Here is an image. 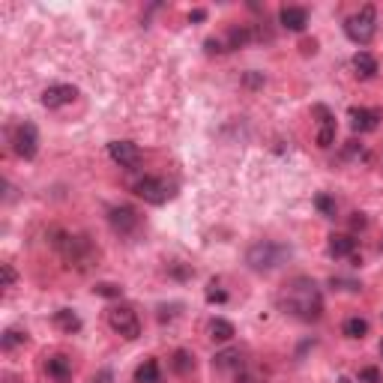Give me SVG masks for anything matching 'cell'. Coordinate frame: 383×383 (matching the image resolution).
Instances as JSON below:
<instances>
[{
	"instance_id": "cell-1",
	"label": "cell",
	"mask_w": 383,
	"mask_h": 383,
	"mask_svg": "<svg viewBox=\"0 0 383 383\" xmlns=\"http://www.w3.org/2000/svg\"><path fill=\"white\" fill-rule=\"evenodd\" d=\"M278 309L293 320L315 324V320L324 318V293H320L315 278L293 276V278H287V284L282 287V293H278Z\"/></svg>"
},
{
	"instance_id": "cell-2",
	"label": "cell",
	"mask_w": 383,
	"mask_h": 383,
	"mask_svg": "<svg viewBox=\"0 0 383 383\" xmlns=\"http://www.w3.org/2000/svg\"><path fill=\"white\" fill-rule=\"evenodd\" d=\"M287 258H291V249L276 240H260L246 251V264L255 269V273H273Z\"/></svg>"
},
{
	"instance_id": "cell-3",
	"label": "cell",
	"mask_w": 383,
	"mask_h": 383,
	"mask_svg": "<svg viewBox=\"0 0 383 383\" xmlns=\"http://www.w3.org/2000/svg\"><path fill=\"white\" fill-rule=\"evenodd\" d=\"M344 33L356 45H369L374 39V33H377V10H374V6H362L360 12H353L351 19L344 21Z\"/></svg>"
},
{
	"instance_id": "cell-4",
	"label": "cell",
	"mask_w": 383,
	"mask_h": 383,
	"mask_svg": "<svg viewBox=\"0 0 383 383\" xmlns=\"http://www.w3.org/2000/svg\"><path fill=\"white\" fill-rule=\"evenodd\" d=\"M10 144H12V153L19 159H37L39 153V129L30 123V120H21L10 129Z\"/></svg>"
},
{
	"instance_id": "cell-5",
	"label": "cell",
	"mask_w": 383,
	"mask_h": 383,
	"mask_svg": "<svg viewBox=\"0 0 383 383\" xmlns=\"http://www.w3.org/2000/svg\"><path fill=\"white\" fill-rule=\"evenodd\" d=\"M108 327L114 329L117 335L129 338V342L141 335V320H138V311L132 306H126V302H120V306H111L108 309Z\"/></svg>"
},
{
	"instance_id": "cell-6",
	"label": "cell",
	"mask_w": 383,
	"mask_h": 383,
	"mask_svg": "<svg viewBox=\"0 0 383 383\" xmlns=\"http://www.w3.org/2000/svg\"><path fill=\"white\" fill-rule=\"evenodd\" d=\"M132 192L141 198V201L159 207V204L174 198V183H168L165 177H141L138 183H132Z\"/></svg>"
},
{
	"instance_id": "cell-7",
	"label": "cell",
	"mask_w": 383,
	"mask_h": 383,
	"mask_svg": "<svg viewBox=\"0 0 383 383\" xmlns=\"http://www.w3.org/2000/svg\"><path fill=\"white\" fill-rule=\"evenodd\" d=\"M54 249L63 255V260H69V264H81L90 258V242H87L84 237H75V234H57L54 240Z\"/></svg>"
},
{
	"instance_id": "cell-8",
	"label": "cell",
	"mask_w": 383,
	"mask_h": 383,
	"mask_svg": "<svg viewBox=\"0 0 383 383\" xmlns=\"http://www.w3.org/2000/svg\"><path fill=\"white\" fill-rule=\"evenodd\" d=\"M108 225L120 234V237H132V234L141 228V216H138L135 207L120 204V207H111L108 210Z\"/></svg>"
},
{
	"instance_id": "cell-9",
	"label": "cell",
	"mask_w": 383,
	"mask_h": 383,
	"mask_svg": "<svg viewBox=\"0 0 383 383\" xmlns=\"http://www.w3.org/2000/svg\"><path fill=\"white\" fill-rule=\"evenodd\" d=\"M108 156L126 171L138 168V162H141V150H138L135 141H111L108 144Z\"/></svg>"
},
{
	"instance_id": "cell-10",
	"label": "cell",
	"mask_w": 383,
	"mask_h": 383,
	"mask_svg": "<svg viewBox=\"0 0 383 383\" xmlns=\"http://www.w3.org/2000/svg\"><path fill=\"white\" fill-rule=\"evenodd\" d=\"M311 114L318 117V147H333L335 144V117L333 111H329L327 105H315L311 108Z\"/></svg>"
},
{
	"instance_id": "cell-11",
	"label": "cell",
	"mask_w": 383,
	"mask_h": 383,
	"mask_svg": "<svg viewBox=\"0 0 383 383\" xmlns=\"http://www.w3.org/2000/svg\"><path fill=\"white\" fill-rule=\"evenodd\" d=\"M75 96H78V90L72 84H51L42 90V105L54 111V108H63L69 102H75Z\"/></svg>"
},
{
	"instance_id": "cell-12",
	"label": "cell",
	"mask_w": 383,
	"mask_h": 383,
	"mask_svg": "<svg viewBox=\"0 0 383 383\" xmlns=\"http://www.w3.org/2000/svg\"><path fill=\"white\" fill-rule=\"evenodd\" d=\"M347 117H351V129L360 135L374 132V129L380 126V111H374V108H351Z\"/></svg>"
},
{
	"instance_id": "cell-13",
	"label": "cell",
	"mask_w": 383,
	"mask_h": 383,
	"mask_svg": "<svg viewBox=\"0 0 383 383\" xmlns=\"http://www.w3.org/2000/svg\"><path fill=\"white\" fill-rule=\"evenodd\" d=\"M278 21H282L284 30L302 33L309 28V10H306V6H284V10L278 12Z\"/></svg>"
},
{
	"instance_id": "cell-14",
	"label": "cell",
	"mask_w": 383,
	"mask_h": 383,
	"mask_svg": "<svg viewBox=\"0 0 383 383\" xmlns=\"http://www.w3.org/2000/svg\"><path fill=\"white\" fill-rule=\"evenodd\" d=\"M45 374L54 383H69L72 380V360L66 353H54L45 360Z\"/></svg>"
},
{
	"instance_id": "cell-15",
	"label": "cell",
	"mask_w": 383,
	"mask_h": 383,
	"mask_svg": "<svg viewBox=\"0 0 383 383\" xmlns=\"http://www.w3.org/2000/svg\"><path fill=\"white\" fill-rule=\"evenodd\" d=\"M327 251L333 258H353L356 255V240L353 234H333L327 242Z\"/></svg>"
},
{
	"instance_id": "cell-16",
	"label": "cell",
	"mask_w": 383,
	"mask_h": 383,
	"mask_svg": "<svg viewBox=\"0 0 383 383\" xmlns=\"http://www.w3.org/2000/svg\"><path fill=\"white\" fill-rule=\"evenodd\" d=\"M213 369L216 371H242L246 369V360H242V353L237 347H228V351L213 356Z\"/></svg>"
},
{
	"instance_id": "cell-17",
	"label": "cell",
	"mask_w": 383,
	"mask_h": 383,
	"mask_svg": "<svg viewBox=\"0 0 383 383\" xmlns=\"http://www.w3.org/2000/svg\"><path fill=\"white\" fill-rule=\"evenodd\" d=\"M251 39H258V33L251 28H246V24H242V28H231L228 33H225V48H228V51L246 48Z\"/></svg>"
},
{
	"instance_id": "cell-18",
	"label": "cell",
	"mask_w": 383,
	"mask_h": 383,
	"mask_svg": "<svg viewBox=\"0 0 383 383\" xmlns=\"http://www.w3.org/2000/svg\"><path fill=\"white\" fill-rule=\"evenodd\" d=\"M353 69L360 78H374L377 75V57L371 51H356L353 54Z\"/></svg>"
},
{
	"instance_id": "cell-19",
	"label": "cell",
	"mask_w": 383,
	"mask_h": 383,
	"mask_svg": "<svg viewBox=\"0 0 383 383\" xmlns=\"http://www.w3.org/2000/svg\"><path fill=\"white\" fill-rule=\"evenodd\" d=\"M162 380V369H159V362L153 360H144L141 365L135 369V383H159Z\"/></svg>"
},
{
	"instance_id": "cell-20",
	"label": "cell",
	"mask_w": 383,
	"mask_h": 383,
	"mask_svg": "<svg viewBox=\"0 0 383 383\" xmlns=\"http://www.w3.org/2000/svg\"><path fill=\"white\" fill-rule=\"evenodd\" d=\"M54 324H57V329H63V333H78V329H81V318L75 315L72 309H57L54 311Z\"/></svg>"
},
{
	"instance_id": "cell-21",
	"label": "cell",
	"mask_w": 383,
	"mask_h": 383,
	"mask_svg": "<svg viewBox=\"0 0 383 383\" xmlns=\"http://www.w3.org/2000/svg\"><path fill=\"white\" fill-rule=\"evenodd\" d=\"M171 369L180 374V377H189L192 371H195V356H192V351H174V360H171Z\"/></svg>"
},
{
	"instance_id": "cell-22",
	"label": "cell",
	"mask_w": 383,
	"mask_h": 383,
	"mask_svg": "<svg viewBox=\"0 0 383 383\" xmlns=\"http://www.w3.org/2000/svg\"><path fill=\"white\" fill-rule=\"evenodd\" d=\"M342 333L347 338H353V342H356V338H365V335H369V320H365V318H347Z\"/></svg>"
},
{
	"instance_id": "cell-23",
	"label": "cell",
	"mask_w": 383,
	"mask_h": 383,
	"mask_svg": "<svg viewBox=\"0 0 383 383\" xmlns=\"http://www.w3.org/2000/svg\"><path fill=\"white\" fill-rule=\"evenodd\" d=\"M210 338H213V342H231V338H234V324H231V320H222V318L210 320Z\"/></svg>"
},
{
	"instance_id": "cell-24",
	"label": "cell",
	"mask_w": 383,
	"mask_h": 383,
	"mask_svg": "<svg viewBox=\"0 0 383 383\" xmlns=\"http://www.w3.org/2000/svg\"><path fill=\"white\" fill-rule=\"evenodd\" d=\"M315 207H318V213L324 216V219H335V216H338V204H335V198H333V195H327V192H320V195L315 198Z\"/></svg>"
},
{
	"instance_id": "cell-25",
	"label": "cell",
	"mask_w": 383,
	"mask_h": 383,
	"mask_svg": "<svg viewBox=\"0 0 383 383\" xmlns=\"http://www.w3.org/2000/svg\"><path fill=\"white\" fill-rule=\"evenodd\" d=\"M24 342H28V333H19V329H6L3 338H0V347H3V351H12V347H19Z\"/></svg>"
},
{
	"instance_id": "cell-26",
	"label": "cell",
	"mask_w": 383,
	"mask_h": 383,
	"mask_svg": "<svg viewBox=\"0 0 383 383\" xmlns=\"http://www.w3.org/2000/svg\"><path fill=\"white\" fill-rule=\"evenodd\" d=\"M96 293H99V297H108V300H117L120 293H123V287L120 284H111V282H102V284H96L93 287Z\"/></svg>"
},
{
	"instance_id": "cell-27",
	"label": "cell",
	"mask_w": 383,
	"mask_h": 383,
	"mask_svg": "<svg viewBox=\"0 0 383 383\" xmlns=\"http://www.w3.org/2000/svg\"><path fill=\"white\" fill-rule=\"evenodd\" d=\"M360 383H383L380 371L374 369V365H369V369H360Z\"/></svg>"
},
{
	"instance_id": "cell-28",
	"label": "cell",
	"mask_w": 383,
	"mask_h": 383,
	"mask_svg": "<svg viewBox=\"0 0 383 383\" xmlns=\"http://www.w3.org/2000/svg\"><path fill=\"white\" fill-rule=\"evenodd\" d=\"M237 383H264V377L251 369H242V371H237Z\"/></svg>"
},
{
	"instance_id": "cell-29",
	"label": "cell",
	"mask_w": 383,
	"mask_h": 383,
	"mask_svg": "<svg viewBox=\"0 0 383 383\" xmlns=\"http://www.w3.org/2000/svg\"><path fill=\"white\" fill-rule=\"evenodd\" d=\"M0 273H3V287L10 291V287L15 284V278H19V276H15V269H12V264H0Z\"/></svg>"
},
{
	"instance_id": "cell-30",
	"label": "cell",
	"mask_w": 383,
	"mask_h": 383,
	"mask_svg": "<svg viewBox=\"0 0 383 383\" xmlns=\"http://www.w3.org/2000/svg\"><path fill=\"white\" fill-rule=\"evenodd\" d=\"M207 300H210V302H225V300H228V293H225V291H219V284H210V287H207Z\"/></svg>"
},
{
	"instance_id": "cell-31",
	"label": "cell",
	"mask_w": 383,
	"mask_h": 383,
	"mask_svg": "<svg viewBox=\"0 0 383 383\" xmlns=\"http://www.w3.org/2000/svg\"><path fill=\"white\" fill-rule=\"evenodd\" d=\"M204 45H207V54H222V51H228L225 48V39H207Z\"/></svg>"
},
{
	"instance_id": "cell-32",
	"label": "cell",
	"mask_w": 383,
	"mask_h": 383,
	"mask_svg": "<svg viewBox=\"0 0 383 383\" xmlns=\"http://www.w3.org/2000/svg\"><path fill=\"white\" fill-rule=\"evenodd\" d=\"M342 287V291H360V284L356 282H347V278H333V287Z\"/></svg>"
},
{
	"instance_id": "cell-33",
	"label": "cell",
	"mask_w": 383,
	"mask_h": 383,
	"mask_svg": "<svg viewBox=\"0 0 383 383\" xmlns=\"http://www.w3.org/2000/svg\"><path fill=\"white\" fill-rule=\"evenodd\" d=\"M351 228L356 231V228H365V216L362 213H353V219H351Z\"/></svg>"
},
{
	"instance_id": "cell-34",
	"label": "cell",
	"mask_w": 383,
	"mask_h": 383,
	"mask_svg": "<svg viewBox=\"0 0 383 383\" xmlns=\"http://www.w3.org/2000/svg\"><path fill=\"white\" fill-rule=\"evenodd\" d=\"M189 19H192V21H204V19H207V12H204V10H195V12L189 15Z\"/></svg>"
},
{
	"instance_id": "cell-35",
	"label": "cell",
	"mask_w": 383,
	"mask_h": 383,
	"mask_svg": "<svg viewBox=\"0 0 383 383\" xmlns=\"http://www.w3.org/2000/svg\"><path fill=\"white\" fill-rule=\"evenodd\" d=\"M338 383H353L351 377H338Z\"/></svg>"
},
{
	"instance_id": "cell-36",
	"label": "cell",
	"mask_w": 383,
	"mask_h": 383,
	"mask_svg": "<svg viewBox=\"0 0 383 383\" xmlns=\"http://www.w3.org/2000/svg\"><path fill=\"white\" fill-rule=\"evenodd\" d=\"M380 356H383V342H380Z\"/></svg>"
}]
</instances>
